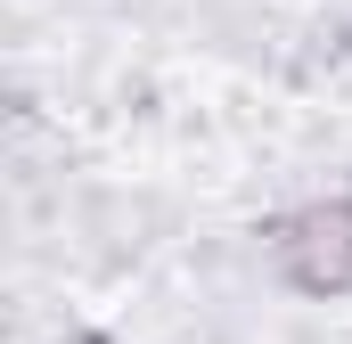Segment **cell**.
I'll list each match as a JSON object with an SVG mask.
<instances>
[{"label":"cell","mask_w":352,"mask_h":344,"mask_svg":"<svg viewBox=\"0 0 352 344\" xmlns=\"http://www.w3.org/2000/svg\"><path fill=\"white\" fill-rule=\"evenodd\" d=\"M270 262L295 295H344L352 287V197H320L270 230Z\"/></svg>","instance_id":"1"}]
</instances>
